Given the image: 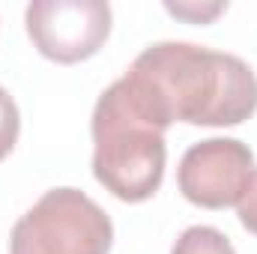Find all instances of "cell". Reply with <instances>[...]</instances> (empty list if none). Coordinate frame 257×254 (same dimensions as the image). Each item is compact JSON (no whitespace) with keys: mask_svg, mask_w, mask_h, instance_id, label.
I'll list each match as a JSON object with an SVG mask.
<instances>
[{"mask_svg":"<svg viewBox=\"0 0 257 254\" xmlns=\"http://www.w3.org/2000/svg\"><path fill=\"white\" fill-rule=\"evenodd\" d=\"M236 215H239L242 227L257 236V168L251 174V180H248V186H245V191H242V197H239V203H236Z\"/></svg>","mask_w":257,"mask_h":254,"instance_id":"obj_9","label":"cell"},{"mask_svg":"<svg viewBox=\"0 0 257 254\" xmlns=\"http://www.w3.org/2000/svg\"><path fill=\"white\" fill-rule=\"evenodd\" d=\"M171 254H236V248L221 230L197 224V227H189V230L180 233Z\"/></svg>","mask_w":257,"mask_h":254,"instance_id":"obj_6","label":"cell"},{"mask_svg":"<svg viewBox=\"0 0 257 254\" xmlns=\"http://www.w3.org/2000/svg\"><path fill=\"white\" fill-rule=\"evenodd\" d=\"M24 21L36 51L69 66L90 60L105 45L111 33V6L105 0H33Z\"/></svg>","mask_w":257,"mask_h":254,"instance_id":"obj_4","label":"cell"},{"mask_svg":"<svg viewBox=\"0 0 257 254\" xmlns=\"http://www.w3.org/2000/svg\"><path fill=\"white\" fill-rule=\"evenodd\" d=\"M126 78L168 126H239L257 111V75L236 54L192 42H156Z\"/></svg>","mask_w":257,"mask_h":254,"instance_id":"obj_1","label":"cell"},{"mask_svg":"<svg viewBox=\"0 0 257 254\" xmlns=\"http://www.w3.org/2000/svg\"><path fill=\"white\" fill-rule=\"evenodd\" d=\"M114 224L78 189L45 191L12 227L9 254H108Z\"/></svg>","mask_w":257,"mask_h":254,"instance_id":"obj_3","label":"cell"},{"mask_svg":"<svg viewBox=\"0 0 257 254\" xmlns=\"http://www.w3.org/2000/svg\"><path fill=\"white\" fill-rule=\"evenodd\" d=\"M21 132V117H18V105L15 99L0 87V162L12 153L15 141Z\"/></svg>","mask_w":257,"mask_h":254,"instance_id":"obj_7","label":"cell"},{"mask_svg":"<svg viewBox=\"0 0 257 254\" xmlns=\"http://www.w3.org/2000/svg\"><path fill=\"white\" fill-rule=\"evenodd\" d=\"M254 174L248 144L236 138H209L186 150L180 159L177 183L183 197L203 209L236 206Z\"/></svg>","mask_w":257,"mask_h":254,"instance_id":"obj_5","label":"cell"},{"mask_svg":"<svg viewBox=\"0 0 257 254\" xmlns=\"http://www.w3.org/2000/svg\"><path fill=\"white\" fill-rule=\"evenodd\" d=\"M168 123L126 75L114 81L93 111V174L126 203L150 200L165 177Z\"/></svg>","mask_w":257,"mask_h":254,"instance_id":"obj_2","label":"cell"},{"mask_svg":"<svg viewBox=\"0 0 257 254\" xmlns=\"http://www.w3.org/2000/svg\"><path fill=\"white\" fill-rule=\"evenodd\" d=\"M165 9L171 12V15H177V18H189L194 24H203V21H212L218 12H224V3H165Z\"/></svg>","mask_w":257,"mask_h":254,"instance_id":"obj_8","label":"cell"}]
</instances>
